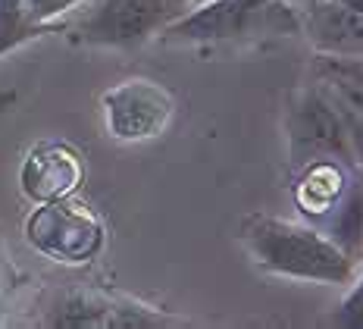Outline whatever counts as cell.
I'll use <instances>...</instances> for the list:
<instances>
[{
  "label": "cell",
  "mask_w": 363,
  "mask_h": 329,
  "mask_svg": "<svg viewBox=\"0 0 363 329\" xmlns=\"http://www.w3.org/2000/svg\"><path fill=\"white\" fill-rule=\"evenodd\" d=\"M238 242L247 260L269 276L338 288L357 276V260H351L335 242L304 220L254 210L238 223Z\"/></svg>",
  "instance_id": "1"
},
{
  "label": "cell",
  "mask_w": 363,
  "mask_h": 329,
  "mask_svg": "<svg viewBox=\"0 0 363 329\" xmlns=\"http://www.w3.org/2000/svg\"><path fill=\"white\" fill-rule=\"evenodd\" d=\"M13 264H10V257L4 254V242H0V313H4V304H6V295H10V288H13Z\"/></svg>",
  "instance_id": "14"
},
{
  "label": "cell",
  "mask_w": 363,
  "mask_h": 329,
  "mask_svg": "<svg viewBox=\"0 0 363 329\" xmlns=\"http://www.w3.org/2000/svg\"><path fill=\"white\" fill-rule=\"evenodd\" d=\"M79 4H85V0H22L26 13L35 22H41V26H57V28H60V19L69 16Z\"/></svg>",
  "instance_id": "13"
},
{
  "label": "cell",
  "mask_w": 363,
  "mask_h": 329,
  "mask_svg": "<svg viewBox=\"0 0 363 329\" xmlns=\"http://www.w3.org/2000/svg\"><path fill=\"white\" fill-rule=\"evenodd\" d=\"M291 201L301 220L320 229L351 260L363 257V163L316 157L289 170Z\"/></svg>",
  "instance_id": "2"
},
{
  "label": "cell",
  "mask_w": 363,
  "mask_h": 329,
  "mask_svg": "<svg viewBox=\"0 0 363 329\" xmlns=\"http://www.w3.org/2000/svg\"><path fill=\"white\" fill-rule=\"evenodd\" d=\"M329 326L338 329H363V257L357 264V276L345 286V298L338 301V308L332 311Z\"/></svg>",
  "instance_id": "12"
},
{
  "label": "cell",
  "mask_w": 363,
  "mask_h": 329,
  "mask_svg": "<svg viewBox=\"0 0 363 329\" xmlns=\"http://www.w3.org/2000/svg\"><path fill=\"white\" fill-rule=\"evenodd\" d=\"M282 129H285V170H294V166L316 157L357 160L342 113L335 110L329 95L313 79H307L304 85L289 91Z\"/></svg>",
  "instance_id": "6"
},
{
  "label": "cell",
  "mask_w": 363,
  "mask_h": 329,
  "mask_svg": "<svg viewBox=\"0 0 363 329\" xmlns=\"http://www.w3.org/2000/svg\"><path fill=\"white\" fill-rule=\"evenodd\" d=\"M26 242L54 264L85 266L107 244V226L88 201L69 195L60 201L35 204L26 220Z\"/></svg>",
  "instance_id": "5"
},
{
  "label": "cell",
  "mask_w": 363,
  "mask_h": 329,
  "mask_svg": "<svg viewBox=\"0 0 363 329\" xmlns=\"http://www.w3.org/2000/svg\"><path fill=\"white\" fill-rule=\"evenodd\" d=\"M198 0H85L60 19V35L79 48L138 50L163 35Z\"/></svg>",
  "instance_id": "4"
},
{
  "label": "cell",
  "mask_w": 363,
  "mask_h": 329,
  "mask_svg": "<svg viewBox=\"0 0 363 329\" xmlns=\"http://www.w3.org/2000/svg\"><path fill=\"white\" fill-rule=\"evenodd\" d=\"M313 53L363 57V10L338 0H313L304 16V32Z\"/></svg>",
  "instance_id": "9"
},
{
  "label": "cell",
  "mask_w": 363,
  "mask_h": 329,
  "mask_svg": "<svg viewBox=\"0 0 363 329\" xmlns=\"http://www.w3.org/2000/svg\"><path fill=\"white\" fill-rule=\"evenodd\" d=\"M304 32V16L289 0H198L185 16L163 28V44H225L294 38Z\"/></svg>",
  "instance_id": "3"
},
{
  "label": "cell",
  "mask_w": 363,
  "mask_h": 329,
  "mask_svg": "<svg viewBox=\"0 0 363 329\" xmlns=\"http://www.w3.org/2000/svg\"><path fill=\"white\" fill-rule=\"evenodd\" d=\"M38 326L50 329H110L113 292L94 286H69L60 288L41 304Z\"/></svg>",
  "instance_id": "10"
},
{
  "label": "cell",
  "mask_w": 363,
  "mask_h": 329,
  "mask_svg": "<svg viewBox=\"0 0 363 329\" xmlns=\"http://www.w3.org/2000/svg\"><path fill=\"white\" fill-rule=\"evenodd\" d=\"M338 4H345V6H354V10H363V0H338Z\"/></svg>",
  "instance_id": "15"
},
{
  "label": "cell",
  "mask_w": 363,
  "mask_h": 329,
  "mask_svg": "<svg viewBox=\"0 0 363 329\" xmlns=\"http://www.w3.org/2000/svg\"><path fill=\"white\" fill-rule=\"evenodd\" d=\"M104 129L119 144L154 141L176 117V95L145 75L123 79L101 95Z\"/></svg>",
  "instance_id": "7"
},
{
  "label": "cell",
  "mask_w": 363,
  "mask_h": 329,
  "mask_svg": "<svg viewBox=\"0 0 363 329\" xmlns=\"http://www.w3.org/2000/svg\"><path fill=\"white\" fill-rule=\"evenodd\" d=\"M310 4H313V0H310Z\"/></svg>",
  "instance_id": "16"
},
{
  "label": "cell",
  "mask_w": 363,
  "mask_h": 329,
  "mask_svg": "<svg viewBox=\"0 0 363 329\" xmlns=\"http://www.w3.org/2000/svg\"><path fill=\"white\" fill-rule=\"evenodd\" d=\"M85 185V154L63 139L35 141L19 166V188L32 204L79 195Z\"/></svg>",
  "instance_id": "8"
},
{
  "label": "cell",
  "mask_w": 363,
  "mask_h": 329,
  "mask_svg": "<svg viewBox=\"0 0 363 329\" xmlns=\"http://www.w3.org/2000/svg\"><path fill=\"white\" fill-rule=\"evenodd\" d=\"M44 35H60L57 26H41L26 13L22 0H0V57L32 44Z\"/></svg>",
  "instance_id": "11"
}]
</instances>
